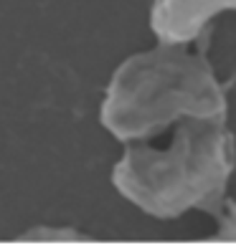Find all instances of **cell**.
<instances>
[{
	"instance_id": "obj_1",
	"label": "cell",
	"mask_w": 236,
	"mask_h": 248,
	"mask_svg": "<svg viewBox=\"0 0 236 248\" xmlns=\"http://www.w3.org/2000/svg\"><path fill=\"white\" fill-rule=\"evenodd\" d=\"M236 170L229 122L183 119L168 147L130 142L112 167V187L145 216L175 220L188 210L213 216Z\"/></svg>"
},
{
	"instance_id": "obj_2",
	"label": "cell",
	"mask_w": 236,
	"mask_h": 248,
	"mask_svg": "<svg viewBox=\"0 0 236 248\" xmlns=\"http://www.w3.org/2000/svg\"><path fill=\"white\" fill-rule=\"evenodd\" d=\"M183 119L229 122V94L203 53L160 43L132 53L109 76L99 122L117 142H145Z\"/></svg>"
},
{
	"instance_id": "obj_3",
	"label": "cell",
	"mask_w": 236,
	"mask_h": 248,
	"mask_svg": "<svg viewBox=\"0 0 236 248\" xmlns=\"http://www.w3.org/2000/svg\"><path fill=\"white\" fill-rule=\"evenodd\" d=\"M236 10V0H152L150 31L160 43H196L216 16Z\"/></svg>"
},
{
	"instance_id": "obj_4",
	"label": "cell",
	"mask_w": 236,
	"mask_h": 248,
	"mask_svg": "<svg viewBox=\"0 0 236 248\" xmlns=\"http://www.w3.org/2000/svg\"><path fill=\"white\" fill-rule=\"evenodd\" d=\"M213 220L219 225V238L236 241V200L226 198L223 205L213 213Z\"/></svg>"
}]
</instances>
